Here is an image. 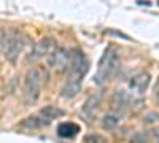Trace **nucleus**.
Listing matches in <instances>:
<instances>
[{
  "label": "nucleus",
  "mask_w": 159,
  "mask_h": 143,
  "mask_svg": "<svg viewBox=\"0 0 159 143\" xmlns=\"http://www.w3.org/2000/svg\"><path fill=\"white\" fill-rule=\"evenodd\" d=\"M119 65V53L115 46H108L103 51V54L97 64V70L94 75V83L96 84H103L108 81L110 78L115 75L116 69Z\"/></svg>",
  "instance_id": "obj_1"
},
{
  "label": "nucleus",
  "mask_w": 159,
  "mask_h": 143,
  "mask_svg": "<svg viewBox=\"0 0 159 143\" xmlns=\"http://www.w3.org/2000/svg\"><path fill=\"white\" fill-rule=\"evenodd\" d=\"M42 72L38 69H32L27 72L24 80V97H25V103L32 105L35 103L42 94Z\"/></svg>",
  "instance_id": "obj_2"
},
{
  "label": "nucleus",
  "mask_w": 159,
  "mask_h": 143,
  "mask_svg": "<svg viewBox=\"0 0 159 143\" xmlns=\"http://www.w3.org/2000/svg\"><path fill=\"white\" fill-rule=\"evenodd\" d=\"M2 48H3V54L7 60L16 62V59L19 57L21 51L24 48V40L18 32H11L5 37V42H2Z\"/></svg>",
  "instance_id": "obj_3"
},
{
  "label": "nucleus",
  "mask_w": 159,
  "mask_h": 143,
  "mask_svg": "<svg viewBox=\"0 0 159 143\" xmlns=\"http://www.w3.org/2000/svg\"><path fill=\"white\" fill-rule=\"evenodd\" d=\"M46 60H48L49 69H54L57 72H64L70 67V51L67 48L56 46L46 56Z\"/></svg>",
  "instance_id": "obj_4"
},
{
  "label": "nucleus",
  "mask_w": 159,
  "mask_h": 143,
  "mask_svg": "<svg viewBox=\"0 0 159 143\" xmlns=\"http://www.w3.org/2000/svg\"><path fill=\"white\" fill-rule=\"evenodd\" d=\"M70 78L75 80H83V76L86 75L88 69H89V62L86 59V56L81 53L80 49H73L70 51Z\"/></svg>",
  "instance_id": "obj_5"
},
{
  "label": "nucleus",
  "mask_w": 159,
  "mask_h": 143,
  "mask_svg": "<svg viewBox=\"0 0 159 143\" xmlns=\"http://www.w3.org/2000/svg\"><path fill=\"white\" fill-rule=\"evenodd\" d=\"M54 48H56V45H54V42H52V38H49V37L42 38V40H38V42L34 45V48L30 49V53H29V56H27V62L30 64V62L40 60L42 57L48 56Z\"/></svg>",
  "instance_id": "obj_6"
},
{
  "label": "nucleus",
  "mask_w": 159,
  "mask_h": 143,
  "mask_svg": "<svg viewBox=\"0 0 159 143\" xmlns=\"http://www.w3.org/2000/svg\"><path fill=\"white\" fill-rule=\"evenodd\" d=\"M150 84V73L147 72H139L129 80V91L134 94H143Z\"/></svg>",
  "instance_id": "obj_7"
},
{
  "label": "nucleus",
  "mask_w": 159,
  "mask_h": 143,
  "mask_svg": "<svg viewBox=\"0 0 159 143\" xmlns=\"http://www.w3.org/2000/svg\"><path fill=\"white\" fill-rule=\"evenodd\" d=\"M49 124H51V123H49L46 118H43L40 113L32 114V116H27L24 121L19 123V126H21L22 129H29V131H38V129H42V127H45V126H49Z\"/></svg>",
  "instance_id": "obj_8"
},
{
  "label": "nucleus",
  "mask_w": 159,
  "mask_h": 143,
  "mask_svg": "<svg viewBox=\"0 0 159 143\" xmlns=\"http://www.w3.org/2000/svg\"><path fill=\"white\" fill-rule=\"evenodd\" d=\"M99 105H100V97L99 96H91L81 108V118L86 119V121H92V118L96 116V113L99 110Z\"/></svg>",
  "instance_id": "obj_9"
},
{
  "label": "nucleus",
  "mask_w": 159,
  "mask_h": 143,
  "mask_svg": "<svg viewBox=\"0 0 159 143\" xmlns=\"http://www.w3.org/2000/svg\"><path fill=\"white\" fill-rule=\"evenodd\" d=\"M80 91H81V81L69 76L67 81H65V84L61 89V96L65 97V99H73V97H76L80 94Z\"/></svg>",
  "instance_id": "obj_10"
},
{
  "label": "nucleus",
  "mask_w": 159,
  "mask_h": 143,
  "mask_svg": "<svg viewBox=\"0 0 159 143\" xmlns=\"http://www.w3.org/2000/svg\"><path fill=\"white\" fill-rule=\"evenodd\" d=\"M134 102L135 100H132V97L126 92V91L119 89L113 96V108L121 111V110H126L127 107H134Z\"/></svg>",
  "instance_id": "obj_11"
},
{
  "label": "nucleus",
  "mask_w": 159,
  "mask_h": 143,
  "mask_svg": "<svg viewBox=\"0 0 159 143\" xmlns=\"http://www.w3.org/2000/svg\"><path fill=\"white\" fill-rule=\"evenodd\" d=\"M80 132V126L75 123H62L57 126V135L62 138H73Z\"/></svg>",
  "instance_id": "obj_12"
},
{
  "label": "nucleus",
  "mask_w": 159,
  "mask_h": 143,
  "mask_svg": "<svg viewBox=\"0 0 159 143\" xmlns=\"http://www.w3.org/2000/svg\"><path fill=\"white\" fill-rule=\"evenodd\" d=\"M40 114H42L43 118H46L49 123H52L54 119L61 118V116L64 114V110L62 108H57V107H52V105H48V107L40 110Z\"/></svg>",
  "instance_id": "obj_13"
},
{
  "label": "nucleus",
  "mask_w": 159,
  "mask_h": 143,
  "mask_svg": "<svg viewBox=\"0 0 159 143\" xmlns=\"http://www.w3.org/2000/svg\"><path fill=\"white\" fill-rule=\"evenodd\" d=\"M119 114L118 113H107L102 118V126L103 129H107V131H111V129H115L118 124H119Z\"/></svg>",
  "instance_id": "obj_14"
},
{
  "label": "nucleus",
  "mask_w": 159,
  "mask_h": 143,
  "mask_svg": "<svg viewBox=\"0 0 159 143\" xmlns=\"http://www.w3.org/2000/svg\"><path fill=\"white\" fill-rule=\"evenodd\" d=\"M151 140V135L148 132H137L130 137V143H148Z\"/></svg>",
  "instance_id": "obj_15"
},
{
  "label": "nucleus",
  "mask_w": 159,
  "mask_h": 143,
  "mask_svg": "<svg viewBox=\"0 0 159 143\" xmlns=\"http://www.w3.org/2000/svg\"><path fill=\"white\" fill-rule=\"evenodd\" d=\"M83 143H105V138L99 134H89L84 137Z\"/></svg>",
  "instance_id": "obj_16"
},
{
  "label": "nucleus",
  "mask_w": 159,
  "mask_h": 143,
  "mask_svg": "<svg viewBox=\"0 0 159 143\" xmlns=\"http://www.w3.org/2000/svg\"><path fill=\"white\" fill-rule=\"evenodd\" d=\"M143 121H145V123H156V121H159V113H156V111L148 113V114L143 118Z\"/></svg>",
  "instance_id": "obj_17"
},
{
  "label": "nucleus",
  "mask_w": 159,
  "mask_h": 143,
  "mask_svg": "<svg viewBox=\"0 0 159 143\" xmlns=\"http://www.w3.org/2000/svg\"><path fill=\"white\" fill-rule=\"evenodd\" d=\"M156 97H159V81H157V84H156Z\"/></svg>",
  "instance_id": "obj_18"
},
{
  "label": "nucleus",
  "mask_w": 159,
  "mask_h": 143,
  "mask_svg": "<svg viewBox=\"0 0 159 143\" xmlns=\"http://www.w3.org/2000/svg\"><path fill=\"white\" fill-rule=\"evenodd\" d=\"M3 48H2V40H0V51H2Z\"/></svg>",
  "instance_id": "obj_19"
}]
</instances>
